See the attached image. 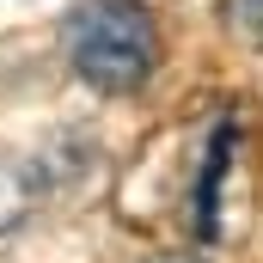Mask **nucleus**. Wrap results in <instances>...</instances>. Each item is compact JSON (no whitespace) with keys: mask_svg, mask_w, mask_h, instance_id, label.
Returning <instances> with one entry per match:
<instances>
[{"mask_svg":"<svg viewBox=\"0 0 263 263\" xmlns=\"http://www.w3.org/2000/svg\"><path fill=\"white\" fill-rule=\"evenodd\" d=\"M147 263H202V257H184V251H165V257H147Z\"/></svg>","mask_w":263,"mask_h":263,"instance_id":"39448f33","label":"nucleus"},{"mask_svg":"<svg viewBox=\"0 0 263 263\" xmlns=\"http://www.w3.org/2000/svg\"><path fill=\"white\" fill-rule=\"evenodd\" d=\"M220 25H227L233 43L263 55V0H220Z\"/></svg>","mask_w":263,"mask_h":263,"instance_id":"20e7f679","label":"nucleus"},{"mask_svg":"<svg viewBox=\"0 0 263 263\" xmlns=\"http://www.w3.org/2000/svg\"><path fill=\"white\" fill-rule=\"evenodd\" d=\"M239 117L227 110L214 135H208V153H202V172H196V196H190V227L196 239H220L227 233V184H233V159H239Z\"/></svg>","mask_w":263,"mask_h":263,"instance_id":"f03ea898","label":"nucleus"},{"mask_svg":"<svg viewBox=\"0 0 263 263\" xmlns=\"http://www.w3.org/2000/svg\"><path fill=\"white\" fill-rule=\"evenodd\" d=\"M37 190H43V172H37L31 159H18V153H0V233L25 227Z\"/></svg>","mask_w":263,"mask_h":263,"instance_id":"7ed1b4c3","label":"nucleus"},{"mask_svg":"<svg viewBox=\"0 0 263 263\" xmlns=\"http://www.w3.org/2000/svg\"><path fill=\"white\" fill-rule=\"evenodd\" d=\"M62 43H67L73 73L92 92L135 98L159 67V18L141 0H80L67 12Z\"/></svg>","mask_w":263,"mask_h":263,"instance_id":"f257e3e1","label":"nucleus"}]
</instances>
